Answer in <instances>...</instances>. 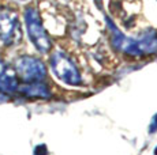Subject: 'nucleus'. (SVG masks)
<instances>
[{
  "mask_svg": "<svg viewBox=\"0 0 157 155\" xmlns=\"http://www.w3.org/2000/svg\"><path fill=\"white\" fill-rule=\"evenodd\" d=\"M25 22L30 41L34 44V46L37 48L38 52L48 53L51 50L52 44H51V40L48 37L47 31H45L43 23H41L40 15H38L36 8L28 7L25 10Z\"/></svg>",
  "mask_w": 157,
  "mask_h": 155,
  "instance_id": "nucleus-1",
  "label": "nucleus"
},
{
  "mask_svg": "<svg viewBox=\"0 0 157 155\" xmlns=\"http://www.w3.org/2000/svg\"><path fill=\"white\" fill-rule=\"evenodd\" d=\"M51 67L55 76L63 83L70 86H79L82 83V78L70 59L62 52H55L51 56Z\"/></svg>",
  "mask_w": 157,
  "mask_h": 155,
  "instance_id": "nucleus-2",
  "label": "nucleus"
},
{
  "mask_svg": "<svg viewBox=\"0 0 157 155\" xmlns=\"http://www.w3.org/2000/svg\"><path fill=\"white\" fill-rule=\"evenodd\" d=\"M22 33L18 15L10 7H0V40L6 45H13L21 41Z\"/></svg>",
  "mask_w": 157,
  "mask_h": 155,
  "instance_id": "nucleus-3",
  "label": "nucleus"
},
{
  "mask_svg": "<svg viewBox=\"0 0 157 155\" xmlns=\"http://www.w3.org/2000/svg\"><path fill=\"white\" fill-rule=\"evenodd\" d=\"M15 72L25 83L41 82L47 76V68L44 63L32 56L19 57L15 63Z\"/></svg>",
  "mask_w": 157,
  "mask_h": 155,
  "instance_id": "nucleus-4",
  "label": "nucleus"
},
{
  "mask_svg": "<svg viewBox=\"0 0 157 155\" xmlns=\"http://www.w3.org/2000/svg\"><path fill=\"white\" fill-rule=\"evenodd\" d=\"M18 90V76L10 64L0 60V91L11 94Z\"/></svg>",
  "mask_w": 157,
  "mask_h": 155,
  "instance_id": "nucleus-5",
  "label": "nucleus"
},
{
  "mask_svg": "<svg viewBox=\"0 0 157 155\" xmlns=\"http://www.w3.org/2000/svg\"><path fill=\"white\" fill-rule=\"evenodd\" d=\"M22 93L30 98H48L51 95L49 88L43 80L41 82L26 83L22 87Z\"/></svg>",
  "mask_w": 157,
  "mask_h": 155,
  "instance_id": "nucleus-6",
  "label": "nucleus"
},
{
  "mask_svg": "<svg viewBox=\"0 0 157 155\" xmlns=\"http://www.w3.org/2000/svg\"><path fill=\"white\" fill-rule=\"evenodd\" d=\"M34 154H36V155H47V154H48L47 147H45V146H38V147H36Z\"/></svg>",
  "mask_w": 157,
  "mask_h": 155,
  "instance_id": "nucleus-7",
  "label": "nucleus"
},
{
  "mask_svg": "<svg viewBox=\"0 0 157 155\" xmlns=\"http://www.w3.org/2000/svg\"><path fill=\"white\" fill-rule=\"evenodd\" d=\"M156 129H157V114L155 116V118H153L152 124H150V128H149V131H150V132H155Z\"/></svg>",
  "mask_w": 157,
  "mask_h": 155,
  "instance_id": "nucleus-8",
  "label": "nucleus"
},
{
  "mask_svg": "<svg viewBox=\"0 0 157 155\" xmlns=\"http://www.w3.org/2000/svg\"><path fill=\"white\" fill-rule=\"evenodd\" d=\"M94 2H96V4H97L98 7H101V2H102V0H94Z\"/></svg>",
  "mask_w": 157,
  "mask_h": 155,
  "instance_id": "nucleus-9",
  "label": "nucleus"
},
{
  "mask_svg": "<svg viewBox=\"0 0 157 155\" xmlns=\"http://www.w3.org/2000/svg\"><path fill=\"white\" fill-rule=\"evenodd\" d=\"M155 154H156V155H157V148H156V150H155Z\"/></svg>",
  "mask_w": 157,
  "mask_h": 155,
  "instance_id": "nucleus-10",
  "label": "nucleus"
}]
</instances>
